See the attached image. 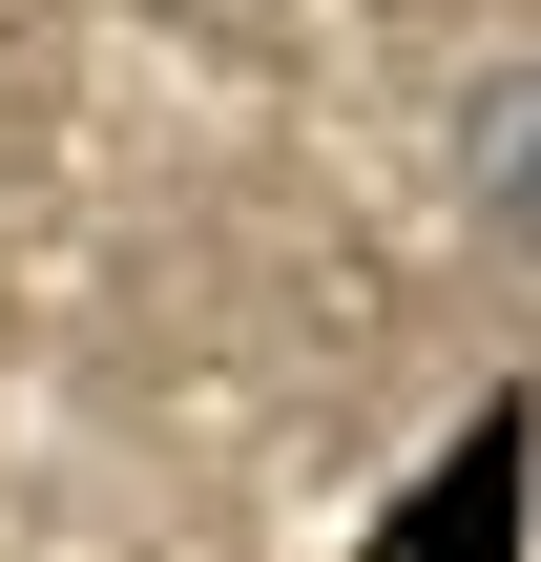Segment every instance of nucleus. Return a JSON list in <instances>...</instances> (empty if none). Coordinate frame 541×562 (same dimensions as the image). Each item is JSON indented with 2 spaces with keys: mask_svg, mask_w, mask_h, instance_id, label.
<instances>
[{
  "mask_svg": "<svg viewBox=\"0 0 541 562\" xmlns=\"http://www.w3.org/2000/svg\"><path fill=\"white\" fill-rule=\"evenodd\" d=\"M459 167H480V209H500V229L541 250V63H521V83H480V104H459Z\"/></svg>",
  "mask_w": 541,
  "mask_h": 562,
  "instance_id": "1",
  "label": "nucleus"
}]
</instances>
